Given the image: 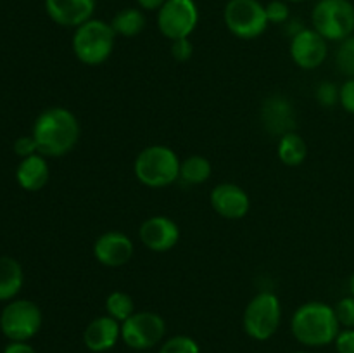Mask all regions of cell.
Instances as JSON below:
<instances>
[{"label": "cell", "instance_id": "6da1fadb", "mask_svg": "<svg viewBox=\"0 0 354 353\" xmlns=\"http://www.w3.org/2000/svg\"><path fill=\"white\" fill-rule=\"evenodd\" d=\"M80 121L69 109L61 106L41 111L33 125V138L38 152L50 158H59L76 147L80 141Z\"/></svg>", "mask_w": 354, "mask_h": 353}, {"label": "cell", "instance_id": "7a4b0ae2", "mask_svg": "<svg viewBox=\"0 0 354 353\" xmlns=\"http://www.w3.org/2000/svg\"><path fill=\"white\" fill-rule=\"evenodd\" d=\"M294 338L304 346H327L341 332L335 310L324 301H308L301 305L290 320Z\"/></svg>", "mask_w": 354, "mask_h": 353}, {"label": "cell", "instance_id": "3957f363", "mask_svg": "<svg viewBox=\"0 0 354 353\" xmlns=\"http://www.w3.org/2000/svg\"><path fill=\"white\" fill-rule=\"evenodd\" d=\"M180 159L168 145H149L142 149L133 163L135 176L151 189H162L180 179Z\"/></svg>", "mask_w": 354, "mask_h": 353}, {"label": "cell", "instance_id": "277c9868", "mask_svg": "<svg viewBox=\"0 0 354 353\" xmlns=\"http://www.w3.org/2000/svg\"><path fill=\"white\" fill-rule=\"evenodd\" d=\"M116 42L111 23L92 17L78 26L73 35V52L86 66H99L111 57Z\"/></svg>", "mask_w": 354, "mask_h": 353}, {"label": "cell", "instance_id": "5b68a950", "mask_svg": "<svg viewBox=\"0 0 354 353\" xmlns=\"http://www.w3.org/2000/svg\"><path fill=\"white\" fill-rule=\"evenodd\" d=\"M311 24L327 42H342L354 33L351 0H318L311 12Z\"/></svg>", "mask_w": 354, "mask_h": 353}, {"label": "cell", "instance_id": "8992f818", "mask_svg": "<svg viewBox=\"0 0 354 353\" xmlns=\"http://www.w3.org/2000/svg\"><path fill=\"white\" fill-rule=\"evenodd\" d=\"M280 320H282V307L279 298L270 291H263L248 303L242 317V325L249 338L256 341H266L279 331Z\"/></svg>", "mask_w": 354, "mask_h": 353}, {"label": "cell", "instance_id": "52a82bcc", "mask_svg": "<svg viewBox=\"0 0 354 353\" xmlns=\"http://www.w3.org/2000/svg\"><path fill=\"white\" fill-rule=\"evenodd\" d=\"M228 31L242 40H254L268 28L265 6L259 0H228L223 10Z\"/></svg>", "mask_w": 354, "mask_h": 353}, {"label": "cell", "instance_id": "ba28073f", "mask_svg": "<svg viewBox=\"0 0 354 353\" xmlns=\"http://www.w3.org/2000/svg\"><path fill=\"white\" fill-rule=\"evenodd\" d=\"M41 327V310L30 300L10 301L0 315V329L10 341H28Z\"/></svg>", "mask_w": 354, "mask_h": 353}, {"label": "cell", "instance_id": "9c48e42d", "mask_svg": "<svg viewBox=\"0 0 354 353\" xmlns=\"http://www.w3.org/2000/svg\"><path fill=\"white\" fill-rule=\"evenodd\" d=\"M199 23V9L194 0H166L158 10V28L171 42L189 38Z\"/></svg>", "mask_w": 354, "mask_h": 353}, {"label": "cell", "instance_id": "30bf717a", "mask_svg": "<svg viewBox=\"0 0 354 353\" xmlns=\"http://www.w3.org/2000/svg\"><path fill=\"white\" fill-rule=\"evenodd\" d=\"M166 334V322L156 311H135L121 324V339L133 350H149L161 343Z\"/></svg>", "mask_w": 354, "mask_h": 353}, {"label": "cell", "instance_id": "8fae6325", "mask_svg": "<svg viewBox=\"0 0 354 353\" xmlns=\"http://www.w3.org/2000/svg\"><path fill=\"white\" fill-rule=\"evenodd\" d=\"M327 54V40L313 28H303L290 40V57L303 69H317L324 64Z\"/></svg>", "mask_w": 354, "mask_h": 353}, {"label": "cell", "instance_id": "7c38bea8", "mask_svg": "<svg viewBox=\"0 0 354 353\" xmlns=\"http://www.w3.org/2000/svg\"><path fill=\"white\" fill-rule=\"evenodd\" d=\"M93 256L100 265L109 269L123 266L133 256V241L120 230L104 232L93 242Z\"/></svg>", "mask_w": 354, "mask_h": 353}, {"label": "cell", "instance_id": "4fadbf2b", "mask_svg": "<svg viewBox=\"0 0 354 353\" xmlns=\"http://www.w3.org/2000/svg\"><path fill=\"white\" fill-rule=\"evenodd\" d=\"M142 244L156 253H166L175 248L180 241V227L168 217H151L140 225L138 230Z\"/></svg>", "mask_w": 354, "mask_h": 353}, {"label": "cell", "instance_id": "5bb4252c", "mask_svg": "<svg viewBox=\"0 0 354 353\" xmlns=\"http://www.w3.org/2000/svg\"><path fill=\"white\" fill-rule=\"evenodd\" d=\"M209 201L213 210L228 220H241L249 213V208H251L248 192L241 185L230 182L214 187L211 190Z\"/></svg>", "mask_w": 354, "mask_h": 353}, {"label": "cell", "instance_id": "9a60e30c", "mask_svg": "<svg viewBox=\"0 0 354 353\" xmlns=\"http://www.w3.org/2000/svg\"><path fill=\"white\" fill-rule=\"evenodd\" d=\"M95 7L97 0H45V10L54 23L75 30L92 19Z\"/></svg>", "mask_w": 354, "mask_h": 353}, {"label": "cell", "instance_id": "2e32d148", "mask_svg": "<svg viewBox=\"0 0 354 353\" xmlns=\"http://www.w3.org/2000/svg\"><path fill=\"white\" fill-rule=\"evenodd\" d=\"M261 121L268 134L282 137L296 128V113L290 100L282 96H272L263 102Z\"/></svg>", "mask_w": 354, "mask_h": 353}, {"label": "cell", "instance_id": "e0dca14e", "mask_svg": "<svg viewBox=\"0 0 354 353\" xmlns=\"http://www.w3.org/2000/svg\"><path fill=\"white\" fill-rule=\"evenodd\" d=\"M121 338V322L114 320L109 315L97 317L86 325L83 332V343L93 353L109 352L116 346Z\"/></svg>", "mask_w": 354, "mask_h": 353}, {"label": "cell", "instance_id": "ac0fdd59", "mask_svg": "<svg viewBox=\"0 0 354 353\" xmlns=\"http://www.w3.org/2000/svg\"><path fill=\"white\" fill-rule=\"evenodd\" d=\"M17 182L24 190H40L45 187L50 176V170H48L47 161H45L44 154H31L28 158H23V161L17 166Z\"/></svg>", "mask_w": 354, "mask_h": 353}, {"label": "cell", "instance_id": "d6986e66", "mask_svg": "<svg viewBox=\"0 0 354 353\" xmlns=\"http://www.w3.org/2000/svg\"><path fill=\"white\" fill-rule=\"evenodd\" d=\"M23 269L10 256H0V301L12 300L23 287Z\"/></svg>", "mask_w": 354, "mask_h": 353}, {"label": "cell", "instance_id": "ffe728a7", "mask_svg": "<svg viewBox=\"0 0 354 353\" xmlns=\"http://www.w3.org/2000/svg\"><path fill=\"white\" fill-rule=\"evenodd\" d=\"M279 158L286 166H299L303 165L308 156V145L304 138L296 132L282 135L279 138Z\"/></svg>", "mask_w": 354, "mask_h": 353}, {"label": "cell", "instance_id": "44dd1931", "mask_svg": "<svg viewBox=\"0 0 354 353\" xmlns=\"http://www.w3.org/2000/svg\"><path fill=\"white\" fill-rule=\"evenodd\" d=\"M145 16L140 9H135V7H127V9L120 10L116 16L111 21V26H113L116 37H137L144 31L145 28Z\"/></svg>", "mask_w": 354, "mask_h": 353}, {"label": "cell", "instance_id": "7402d4cb", "mask_svg": "<svg viewBox=\"0 0 354 353\" xmlns=\"http://www.w3.org/2000/svg\"><path fill=\"white\" fill-rule=\"evenodd\" d=\"M211 173H213V168H211L209 159L204 156L194 154L180 163V179L190 185H201L209 180Z\"/></svg>", "mask_w": 354, "mask_h": 353}, {"label": "cell", "instance_id": "603a6c76", "mask_svg": "<svg viewBox=\"0 0 354 353\" xmlns=\"http://www.w3.org/2000/svg\"><path fill=\"white\" fill-rule=\"evenodd\" d=\"M106 311L109 317L123 324L127 318H130L135 314L133 298L128 293H123V291H113L106 298Z\"/></svg>", "mask_w": 354, "mask_h": 353}, {"label": "cell", "instance_id": "cb8c5ba5", "mask_svg": "<svg viewBox=\"0 0 354 353\" xmlns=\"http://www.w3.org/2000/svg\"><path fill=\"white\" fill-rule=\"evenodd\" d=\"M337 69L348 78H354V33L341 42L335 54Z\"/></svg>", "mask_w": 354, "mask_h": 353}, {"label": "cell", "instance_id": "d4e9b609", "mask_svg": "<svg viewBox=\"0 0 354 353\" xmlns=\"http://www.w3.org/2000/svg\"><path fill=\"white\" fill-rule=\"evenodd\" d=\"M159 353H201L199 345L190 336H173L161 346Z\"/></svg>", "mask_w": 354, "mask_h": 353}, {"label": "cell", "instance_id": "484cf974", "mask_svg": "<svg viewBox=\"0 0 354 353\" xmlns=\"http://www.w3.org/2000/svg\"><path fill=\"white\" fill-rule=\"evenodd\" d=\"M268 23L286 24L290 19V9L286 0H272L265 6Z\"/></svg>", "mask_w": 354, "mask_h": 353}, {"label": "cell", "instance_id": "4316f807", "mask_svg": "<svg viewBox=\"0 0 354 353\" xmlns=\"http://www.w3.org/2000/svg\"><path fill=\"white\" fill-rule=\"evenodd\" d=\"M339 96H341V89H337V85L330 82H322L315 90V97L324 107H334L335 104H339Z\"/></svg>", "mask_w": 354, "mask_h": 353}, {"label": "cell", "instance_id": "83f0119b", "mask_svg": "<svg viewBox=\"0 0 354 353\" xmlns=\"http://www.w3.org/2000/svg\"><path fill=\"white\" fill-rule=\"evenodd\" d=\"M335 315H337L339 324L344 325L346 329H354V296L342 298L334 307Z\"/></svg>", "mask_w": 354, "mask_h": 353}, {"label": "cell", "instance_id": "f1b7e54d", "mask_svg": "<svg viewBox=\"0 0 354 353\" xmlns=\"http://www.w3.org/2000/svg\"><path fill=\"white\" fill-rule=\"evenodd\" d=\"M194 54V45L189 38H180V40L171 42V55L176 61L183 62L189 61Z\"/></svg>", "mask_w": 354, "mask_h": 353}, {"label": "cell", "instance_id": "f546056e", "mask_svg": "<svg viewBox=\"0 0 354 353\" xmlns=\"http://www.w3.org/2000/svg\"><path fill=\"white\" fill-rule=\"evenodd\" d=\"M339 104L344 107V111H348V113L354 114V78L346 80L344 85L341 87Z\"/></svg>", "mask_w": 354, "mask_h": 353}, {"label": "cell", "instance_id": "4dcf8cb0", "mask_svg": "<svg viewBox=\"0 0 354 353\" xmlns=\"http://www.w3.org/2000/svg\"><path fill=\"white\" fill-rule=\"evenodd\" d=\"M337 353H354V329H344L335 338Z\"/></svg>", "mask_w": 354, "mask_h": 353}, {"label": "cell", "instance_id": "1f68e13d", "mask_svg": "<svg viewBox=\"0 0 354 353\" xmlns=\"http://www.w3.org/2000/svg\"><path fill=\"white\" fill-rule=\"evenodd\" d=\"M14 151H16L17 156H23V158H28L31 154H37L38 145L37 141L31 137H19L16 142H14Z\"/></svg>", "mask_w": 354, "mask_h": 353}, {"label": "cell", "instance_id": "d6a6232c", "mask_svg": "<svg viewBox=\"0 0 354 353\" xmlns=\"http://www.w3.org/2000/svg\"><path fill=\"white\" fill-rule=\"evenodd\" d=\"M3 353H37L31 345H28L26 341H10L6 346Z\"/></svg>", "mask_w": 354, "mask_h": 353}, {"label": "cell", "instance_id": "836d02e7", "mask_svg": "<svg viewBox=\"0 0 354 353\" xmlns=\"http://www.w3.org/2000/svg\"><path fill=\"white\" fill-rule=\"evenodd\" d=\"M166 0H137L138 7L144 10H159L165 6Z\"/></svg>", "mask_w": 354, "mask_h": 353}, {"label": "cell", "instance_id": "e575fe53", "mask_svg": "<svg viewBox=\"0 0 354 353\" xmlns=\"http://www.w3.org/2000/svg\"><path fill=\"white\" fill-rule=\"evenodd\" d=\"M349 289H351V294L354 296V273L351 275V280H349Z\"/></svg>", "mask_w": 354, "mask_h": 353}, {"label": "cell", "instance_id": "d590c367", "mask_svg": "<svg viewBox=\"0 0 354 353\" xmlns=\"http://www.w3.org/2000/svg\"><path fill=\"white\" fill-rule=\"evenodd\" d=\"M286 2H292V3H297V2H304V0H286Z\"/></svg>", "mask_w": 354, "mask_h": 353}, {"label": "cell", "instance_id": "8d00e7d4", "mask_svg": "<svg viewBox=\"0 0 354 353\" xmlns=\"http://www.w3.org/2000/svg\"><path fill=\"white\" fill-rule=\"evenodd\" d=\"M294 353H308V352H294Z\"/></svg>", "mask_w": 354, "mask_h": 353}]
</instances>
